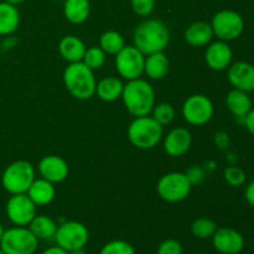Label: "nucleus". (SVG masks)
<instances>
[{
	"instance_id": "obj_18",
	"label": "nucleus",
	"mask_w": 254,
	"mask_h": 254,
	"mask_svg": "<svg viewBox=\"0 0 254 254\" xmlns=\"http://www.w3.org/2000/svg\"><path fill=\"white\" fill-rule=\"evenodd\" d=\"M226 106L236 118L242 119V121L247 116L248 112L253 108L252 99H251L248 92L236 88L228 92L227 97H226Z\"/></svg>"
},
{
	"instance_id": "obj_27",
	"label": "nucleus",
	"mask_w": 254,
	"mask_h": 254,
	"mask_svg": "<svg viewBox=\"0 0 254 254\" xmlns=\"http://www.w3.org/2000/svg\"><path fill=\"white\" fill-rule=\"evenodd\" d=\"M126 46L123 36L119 32L109 30L102 34L99 39V47L108 55H117Z\"/></svg>"
},
{
	"instance_id": "obj_40",
	"label": "nucleus",
	"mask_w": 254,
	"mask_h": 254,
	"mask_svg": "<svg viewBox=\"0 0 254 254\" xmlns=\"http://www.w3.org/2000/svg\"><path fill=\"white\" fill-rule=\"evenodd\" d=\"M69 254H87V253L86 251H84V248H81V250L72 251V252H69Z\"/></svg>"
},
{
	"instance_id": "obj_24",
	"label": "nucleus",
	"mask_w": 254,
	"mask_h": 254,
	"mask_svg": "<svg viewBox=\"0 0 254 254\" xmlns=\"http://www.w3.org/2000/svg\"><path fill=\"white\" fill-rule=\"evenodd\" d=\"M91 12L89 0H64V17L72 24H82L86 21Z\"/></svg>"
},
{
	"instance_id": "obj_3",
	"label": "nucleus",
	"mask_w": 254,
	"mask_h": 254,
	"mask_svg": "<svg viewBox=\"0 0 254 254\" xmlns=\"http://www.w3.org/2000/svg\"><path fill=\"white\" fill-rule=\"evenodd\" d=\"M64 82L67 91L77 99H89L96 93V77L93 69L83 62H72L64 72Z\"/></svg>"
},
{
	"instance_id": "obj_19",
	"label": "nucleus",
	"mask_w": 254,
	"mask_h": 254,
	"mask_svg": "<svg viewBox=\"0 0 254 254\" xmlns=\"http://www.w3.org/2000/svg\"><path fill=\"white\" fill-rule=\"evenodd\" d=\"M59 52L62 59L72 62H81L83 60L84 52H86V46L83 41L79 37L74 35H67L62 37L59 44Z\"/></svg>"
},
{
	"instance_id": "obj_28",
	"label": "nucleus",
	"mask_w": 254,
	"mask_h": 254,
	"mask_svg": "<svg viewBox=\"0 0 254 254\" xmlns=\"http://www.w3.org/2000/svg\"><path fill=\"white\" fill-rule=\"evenodd\" d=\"M216 230H217V225L212 220L206 217L197 218L191 225V233L196 238H200V240L211 238L213 236V233L216 232Z\"/></svg>"
},
{
	"instance_id": "obj_4",
	"label": "nucleus",
	"mask_w": 254,
	"mask_h": 254,
	"mask_svg": "<svg viewBox=\"0 0 254 254\" xmlns=\"http://www.w3.org/2000/svg\"><path fill=\"white\" fill-rule=\"evenodd\" d=\"M129 141L138 149H151L163 138V126L153 117H135L128 128Z\"/></svg>"
},
{
	"instance_id": "obj_11",
	"label": "nucleus",
	"mask_w": 254,
	"mask_h": 254,
	"mask_svg": "<svg viewBox=\"0 0 254 254\" xmlns=\"http://www.w3.org/2000/svg\"><path fill=\"white\" fill-rule=\"evenodd\" d=\"M215 107L212 101L203 94L190 96L183 104V117L189 124L203 126L212 119Z\"/></svg>"
},
{
	"instance_id": "obj_15",
	"label": "nucleus",
	"mask_w": 254,
	"mask_h": 254,
	"mask_svg": "<svg viewBox=\"0 0 254 254\" xmlns=\"http://www.w3.org/2000/svg\"><path fill=\"white\" fill-rule=\"evenodd\" d=\"M233 52L228 42L217 40L208 45L206 49L205 60L207 66L213 71H223L228 68L232 62Z\"/></svg>"
},
{
	"instance_id": "obj_38",
	"label": "nucleus",
	"mask_w": 254,
	"mask_h": 254,
	"mask_svg": "<svg viewBox=\"0 0 254 254\" xmlns=\"http://www.w3.org/2000/svg\"><path fill=\"white\" fill-rule=\"evenodd\" d=\"M41 254H69V252L62 250L59 246H55V247H50L47 248V250H45Z\"/></svg>"
},
{
	"instance_id": "obj_31",
	"label": "nucleus",
	"mask_w": 254,
	"mask_h": 254,
	"mask_svg": "<svg viewBox=\"0 0 254 254\" xmlns=\"http://www.w3.org/2000/svg\"><path fill=\"white\" fill-rule=\"evenodd\" d=\"M99 254H135L133 246L122 240L111 241L102 247Z\"/></svg>"
},
{
	"instance_id": "obj_37",
	"label": "nucleus",
	"mask_w": 254,
	"mask_h": 254,
	"mask_svg": "<svg viewBox=\"0 0 254 254\" xmlns=\"http://www.w3.org/2000/svg\"><path fill=\"white\" fill-rule=\"evenodd\" d=\"M245 197L246 201L250 206H252L254 208V179L246 186V190H245Z\"/></svg>"
},
{
	"instance_id": "obj_16",
	"label": "nucleus",
	"mask_w": 254,
	"mask_h": 254,
	"mask_svg": "<svg viewBox=\"0 0 254 254\" xmlns=\"http://www.w3.org/2000/svg\"><path fill=\"white\" fill-rule=\"evenodd\" d=\"M39 173L42 179L52 184H59L68 176V165L61 156L47 155L40 160Z\"/></svg>"
},
{
	"instance_id": "obj_10",
	"label": "nucleus",
	"mask_w": 254,
	"mask_h": 254,
	"mask_svg": "<svg viewBox=\"0 0 254 254\" xmlns=\"http://www.w3.org/2000/svg\"><path fill=\"white\" fill-rule=\"evenodd\" d=\"M145 55L141 54L134 45L124 46L116 55V68L119 76L127 81L140 78L144 73Z\"/></svg>"
},
{
	"instance_id": "obj_6",
	"label": "nucleus",
	"mask_w": 254,
	"mask_h": 254,
	"mask_svg": "<svg viewBox=\"0 0 254 254\" xmlns=\"http://www.w3.org/2000/svg\"><path fill=\"white\" fill-rule=\"evenodd\" d=\"M39 240L27 227H15L4 231L0 240V250L6 254H35Z\"/></svg>"
},
{
	"instance_id": "obj_13",
	"label": "nucleus",
	"mask_w": 254,
	"mask_h": 254,
	"mask_svg": "<svg viewBox=\"0 0 254 254\" xmlns=\"http://www.w3.org/2000/svg\"><path fill=\"white\" fill-rule=\"evenodd\" d=\"M211 238L215 250L221 254H240L245 248V237L235 228H217Z\"/></svg>"
},
{
	"instance_id": "obj_7",
	"label": "nucleus",
	"mask_w": 254,
	"mask_h": 254,
	"mask_svg": "<svg viewBox=\"0 0 254 254\" xmlns=\"http://www.w3.org/2000/svg\"><path fill=\"white\" fill-rule=\"evenodd\" d=\"M213 35L222 41H233L241 37L245 31V20L240 12L225 9L216 12L212 17Z\"/></svg>"
},
{
	"instance_id": "obj_32",
	"label": "nucleus",
	"mask_w": 254,
	"mask_h": 254,
	"mask_svg": "<svg viewBox=\"0 0 254 254\" xmlns=\"http://www.w3.org/2000/svg\"><path fill=\"white\" fill-rule=\"evenodd\" d=\"M223 178H225L226 183L228 185L233 186V188H238L242 186L246 183V173L238 166H228L223 171Z\"/></svg>"
},
{
	"instance_id": "obj_42",
	"label": "nucleus",
	"mask_w": 254,
	"mask_h": 254,
	"mask_svg": "<svg viewBox=\"0 0 254 254\" xmlns=\"http://www.w3.org/2000/svg\"><path fill=\"white\" fill-rule=\"evenodd\" d=\"M0 254H6V253H4L1 250H0Z\"/></svg>"
},
{
	"instance_id": "obj_12",
	"label": "nucleus",
	"mask_w": 254,
	"mask_h": 254,
	"mask_svg": "<svg viewBox=\"0 0 254 254\" xmlns=\"http://www.w3.org/2000/svg\"><path fill=\"white\" fill-rule=\"evenodd\" d=\"M5 212L12 225L26 227L36 216V205L27 193H16L7 200Z\"/></svg>"
},
{
	"instance_id": "obj_44",
	"label": "nucleus",
	"mask_w": 254,
	"mask_h": 254,
	"mask_svg": "<svg viewBox=\"0 0 254 254\" xmlns=\"http://www.w3.org/2000/svg\"><path fill=\"white\" fill-rule=\"evenodd\" d=\"M60 1H64V0H60Z\"/></svg>"
},
{
	"instance_id": "obj_36",
	"label": "nucleus",
	"mask_w": 254,
	"mask_h": 254,
	"mask_svg": "<svg viewBox=\"0 0 254 254\" xmlns=\"http://www.w3.org/2000/svg\"><path fill=\"white\" fill-rule=\"evenodd\" d=\"M243 124H245V127L247 128V130L254 136V107L248 112L247 116L245 117Z\"/></svg>"
},
{
	"instance_id": "obj_39",
	"label": "nucleus",
	"mask_w": 254,
	"mask_h": 254,
	"mask_svg": "<svg viewBox=\"0 0 254 254\" xmlns=\"http://www.w3.org/2000/svg\"><path fill=\"white\" fill-rule=\"evenodd\" d=\"M5 1L9 2V4H11V5H15V6H16V5H19V4H21V2H24L25 0H5Z\"/></svg>"
},
{
	"instance_id": "obj_23",
	"label": "nucleus",
	"mask_w": 254,
	"mask_h": 254,
	"mask_svg": "<svg viewBox=\"0 0 254 254\" xmlns=\"http://www.w3.org/2000/svg\"><path fill=\"white\" fill-rule=\"evenodd\" d=\"M20 24L19 10L6 1L0 2V35L6 36L17 30Z\"/></svg>"
},
{
	"instance_id": "obj_1",
	"label": "nucleus",
	"mask_w": 254,
	"mask_h": 254,
	"mask_svg": "<svg viewBox=\"0 0 254 254\" xmlns=\"http://www.w3.org/2000/svg\"><path fill=\"white\" fill-rule=\"evenodd\" d=\"M170 40L165 22L159 19H148L136 26L133 35L134 46L144 55L163 52Z\"/></svg>"
},
{
	"instance_id": "obj_41",
	"label": "nucleus",
	"mask_w": 254,
	"mask_h": 254,
	"mask_svg": "<svg viewBox=\"0 0 254 254\" xmlns=\"http://www.w3.org/2000/svg\"><path fill=\"white\" fill-rule=\"evenodd\" d=\"M4 227H2V225H1V222H0V240H1V237H2V235H4Z\"/></svg>"
},
{
	"instance_id": "obj_30",
	"label": "nucleus",
	"mask_w": 254,
	"mask_h": 254,
	"mask_svg": "<svg viewBox=\"0 0 254 254\" xmlns=\"http://www.w3.org/2000/svg\"><path fill=\"white\" fill-rule=\"evenodd\" d=\"M153 118L161 126L171 123L175 118V109L170 103H159L153 108Z\"/></svg>"
},
{
	"instance_id": "obj_22",
	"label": "nucleus",
	"mask_w": 254,
	"mask_h": 254,
	"mask_svg": "<svg viewBox=\"0 0 254 254\" xmlns=\"http://www.w3.org/2000/svg\"><path fill=\"white\" fill-rule=\"evenodd\" d=\"M169 72V60L164 52L148 55L144 62V73L150 79H161Z\"/></svg>"
},
{
	"instance_id": "obj_20",
	"label": "nucleus",
	"mask_w": 254,
	"mask_h": 254,
	"mask_svg": "<svg viewBox=\"0 0 254 254\" xmlns=\"http://www.w3.org/2000/svg\"><path fill=\"white\" fill-rule=\"evenodd\" d=\"M26 193L36 206H46L54 201L56 190L52 183L45 179H37L32 181Z\"/></svg>"
},
{
	"instance_id": "obj_25",
	"label": "nucleus",
	"mask_w": 254,
	"mask_h": 254,
	"mask_svg": "<svg viewBox=\"0 0 254 254\" xmlns=\"http://www.w3.org/2000/svg\"><path fill=\"white\" fill-rule=\"evenodd\" d=\"M124 84L117 77H106L97 83L96 93L102 101L114 102L121 98Z\"/></svg>"
},
{
	"instance_id": "obj_5",
	"label": "nucleus",
	"mask_w": 254,
	"mask_h": 254,
	"mask_svg": "<svg viewBox=\"0 0 254 254\" xmlns=\"http://www.w3.org/2000/svg\"><path fill=\"white\" fill-rule=\"evenodd\" d=\"M35 180L34 166L25 160L10 164L1 175V185L11 195L26 193Z\"/></svg>"
},
{
	"instance_id": "obj_9",
	"label": "nucleus",
	"mask_w": 254,
	"mask_h": 254,
	"mask_svg": "<svg viewBox=\"0 0 254 254\" xmlns=\"http://www.w3.org/2000/svg\"><path fill=\"white\" fill-rule=\"evenodd\" d=\"M192 185L189 181L186 174L169 173L161 176L156 185V191L166 202H180L188 197Z\"/></svg>"
},
{
	"instance_id": "obj_29",
	"label": "nucleus",
	"mask_w": 254,
	"mask_h": 254,
	"mask_svg": "<svg viewBox=\"0 0 254 254\" xmlns=\"http://www.w3.org/2000/svg\"><path fill=\"white\" fill-rule=\"evenodd\" d=\"M106 55L107 54L101 47L92 46L89 49H86L82 62L91 69H98L106 62Z\"/></svg>"
},
{
	"instance_id": "obj_17",
	"label": "nucleus",
	"mask_w": 254,
	"mask_h": 254,
	"mask_svg": "<svg viewBox=\"0 0 254 254\" xmlns=\"http://www.w3.org/2000/svg\"><path fill=\"white\" fill-rule=\"evenodd\" d=\"M191 143H192V136L190 131L186 128H174L164 140V149L166 154H169L173 158H179V156L185 155L190 149Z\"/></svg>"
},
{
	"instance_id": "obj_43",
	"label": "nucleus",
	"mask_w": 254,
	"mask_h": 254,
	"mask_svg": "<svg viewBox=\"0 0 254 254\" xmlns=\"http://www.w3.org/2000/svg\"><path fill=\"white\" fill-rule=\"evenodd\" d=\"M196 254H205V253H196Z\"/></svg>"
},
{
	"instance_id": "obj_8",
	"label": "nucleus",
	"mask_w": 254,
	"mask_h": 254,
	"mask_svg": "<svg viewBox=\"0 0 254 254\" xmlns=\"http://www.w3.org/2000/svg\"><path fill=\"white\" fill-rule=\"evenodd\" d=\"M54 240L62 250L72 252L86 247L89 240V232L83 223L77 221H67L57 227Z\"/></svg>"
},
{
	"instance_id": "obj_26",
	"label": "nucleus",
	"mask_w": 254,
	"mask_h": 254,
	"mask_svg": "<svg viewBox=\"0 0 254 254\" xmlns=\"http://www.w3.org/2000/svg\"><path fill=\"white\" fill-rule=\"evenodd\" d=\"M29 230L37 240H51L55 237L57 231V225L51 217L46 215L35 216L34 220L30 222Z\"/></svg>"
},
{
	"instance_id": "obj_34",
	"label": "nucleus",
	"mask_w": 254,
	"mask_h": 254,
	"mask_svg": "<svg viewBox=\"0 0 254 254\" xmlns=\"http://www.w3.org/2000/svg\"><path fill=\"white\" fill-rule=\"evenodd\" d=\"M156 254H183V246L176 240H166L160 243Z\"/></svg>"
},
{
	"instance_id": "obj_2",
	"label": "nucleus",
	"mask_w": 254,
	"mask_h": 254,
	"mask_svg": "<svg viewBox=\"0 0 254 254\" xmlns=\"http://www.w3.org/2000/svg\"><path fill=\"white\" fill-rule=\"evenodd\" d=\"M122 99L127 111L134 117L148 116L155 106V92L145 79L135 78L124 84Z\"/></svg>"
},
{
	"instance_id": "obj_35",
	"label": "nucleus",
	"mask_w": 254,
	"mask_h": 254,
	"mask_svg": "<svg viewBox=\"0 0 254 254\" xmlns=\"http://www.w3.org/2000/svg\"><path fill=\"white\" fill-rule=\"evenodd\" d=\"M186 176H188L189 181L191 183V185H197L201 181L205 179V174H203L202 169H200L198 166H193V168L189 169L188 173H186Z\"/></svg>"
},
{
	"instance_id": "obj_14",
	"label": "nucleus",
	"mask_w": 254,
	"mask_h": 254,
	"mask_svg": "<svg viewBox=\"0 0 254 254\" xmlns=\"http://www.w3.org/2000/svg\"><path fill=\"white\" fill-rule=\"evenodd\" d=\"M227 77L233 88L245 92L254 91V64L246 61H238L230 64Z\"/></svg>"
},
{
	"instance_id": "obj_21",
	"label": "nucleus",
	"mask_w": 254,
	"mask_h": 254,
	"mask_svg": "<svg viewBox=\"0 0 254 254\" xmlns=\"http://www.w3.org/2000/svg\"><path fill=\"white\" fill-rule=\"evenodd\" d=\"M213 30L211 24L197 21L191 24L185 31V40L189 45L195 47L206 46L213 39Z\"/></svg>"
},
{
	"instance_id": "obj_33",
	"label": "nucleus",
	"mask_w": 254,
	"mask_h": 254,
	"mask_svg": "<svg viewBox=\"0 0 254 254\" xmlns=\"http://www.w3.org/2000/svg\"><path fill=\"white\" fill-rule=\"evenodd\" d=\"M134 12L139 16H149L154 11L155 0H130Z\"/></svg>"
}]
</instances>
